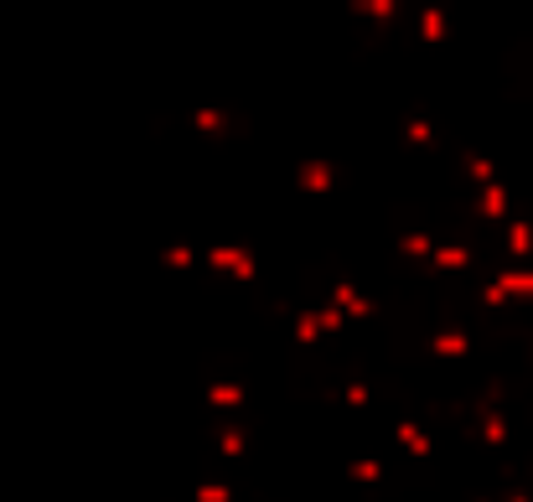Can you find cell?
I'll return each instance as SVG.
<instances>
[{
	"instance_id": "cell-5",
	"label": "cell",
	"mask_w": 533,
	"mask_h": 502,
	"mask_svg": "<svg viewBox=\"0 0 533 502\" xmlns=\"http://www.w3.org/2000/svg\"><path fill=\"white\" fill-rule=\"evenodd\" d=\"M327 301H332L337 311H347V321H368V316H373V295H363L352 280H337V285L327 290ZM327 301H321V306H327Z\"/></svg>"
},
{
	"instance_id": "cell-9",
	"label": "cell",
	"mask_w": 533,
	"mask_h": 502,
	"mask_svg": "<svg viewBox=\"0 0 533 502\" xmlns=\"http://www.w3.org/2000/svg\"><path fill=\"white\" fill-rule=\"evenodd\" d=\"M502 502H528V497H523V492H508V497H502Z\"/></svg>"
},
{
	"instance_id": "cell-7",
	"label": "cell",
	"mask_w": 533,
	"mask_h": 502,
	"mask_svg": "<svg viewBox=\"0 0 533 502\" xmlns=\"http://www.w3.org/2000/svg\"><path fill=\"white\" fill-rule=\"evenodd\" d=\"M502 290L513 295V301H533V264H502V270L492 275Z\"/></svg>"
},
{
	"instance_id": "cell-10",
	"label": "cell",
	"mask_w": 533,
	"mask_h": 502,
	"mask_svg": "<svg viewBox=\"0 0 533 502\" xmlns=\"http://www.w3.org/2000/svg\"><path fill=\"white\" fill-rule=\"evenodd\" d=\"M513 383H518V378H513ZM528 383H533V378H528Z\"/></svg>"
},
{
	"instance_id": "cell-2",
	"label": "cell",
	"mask_w": 533,
	"mask_h": 502,
	"mask_svg": "<svg viewBox=\"0 0 533 502\" xmlns=\"http://www.w3.org/2000/svg\"><path fill=\"white\" fill-rule=\"evenodd\" d=\"M290 187L301 197H332L337 192V166L321 161V156H301L295 171H290Z\"/></svg>"
},
{
	"instance_id": "cell-8",
	"label": "cell",
	"mask_w": 533,
	"mask_h": 502,
	"mask_svg": "<svg viewBox=\"0 0 533 502\" xmlns=\"http://www.w3.org/2000/svg\"><path fill=\"white\" fill-rule=\"evenodd\" d=\"M435 249H440V239H435L430 228H409V233H399V254L414 259V264H430Z\"/></svg>"
},
{
	"instance_id": "cell-3",
	"label": "cell",
	"mask_w": 533,
	"mask_h": 502,
	"mask_svg": "<svg viewBox=\"0 0 533 502\" xmlns=\"http://www.w3.org/2000/svg\"><path fill=\"white\" fill-rule=\"evenodd\" d=\"M425 352H430V358H440V363H466L471 352H477V337H471L466 327H435L430 342H425Z\"/></svg>"
},
{
	"instance_id": "cell-1",
	"label": "cell",
	"mask_w": 533,
	"mask_h": 502,
	"mask_svg": "<svg viewBox=\"0 0 533 502\" xmlns=\"http://www.w3.org/2000/svg\"><path fill=\"white\" fill-rule=\"evenodd\" d=\"M202 264L213 275H223V280H239V285H254L259 280V259L249 254V249H239V244H207L202 249Z\"/></svg>"
},
{
	"instance_id": "cell-4",
	"label": "cell",
	"mask_w": 533,
	"mask_h": 502,
	"mask_svg": "<svg viewBox=\"0 0 533 502\" xmlns=\"http://www.w3.org/2000/svg\"><path fill=\"white\" fill-rule=\"evenodd\" d=\"M389 440H394L404 456H414V461H430V456H435V435H430L420 420H399V425L389 430Z\"/></svg>"
},
{
	"instance_id": "cell-6",
	"label": "cell",
	"mask_w": 533,
	"mask_h": 502,
	"mask_svg": "<svg viewBox=\"0 0 533 502\" xmlns=\"http://www.w3.org/2000/svg\"><path fill=\"white\" fill-rule=\"evenodd\" d=\"M290 342H295V347L327 342V327H321V306H301V311L290 316Z\"/></svg>"
}]
</instances>
